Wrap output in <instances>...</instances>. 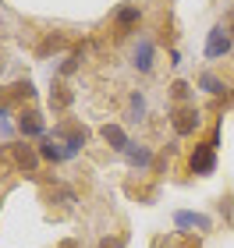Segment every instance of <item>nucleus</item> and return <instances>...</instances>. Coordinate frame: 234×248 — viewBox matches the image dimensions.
Wrapping results in <instances>:
<instances>
[{
  "label": "nucleus",
  "instance_id": "obj_8",
  "mask_svg": "<svg viewBox=\"0 0 234 248\" xmlns=\"http://www.w3.org/2000/svg\"><path fill=\"white\" fill-rule=\"evenodd\" d=\"M174 223H177L181 231H188V227L206 231V227H209V217H199V213H177V217H174Z\"/></svg>",
  "mask_w": 234,
  "mask_h": 248
},
{
  "label": "nucleus",
  "instance_id": "obj_2",
  "mask_svg": "<svg viewBox=\"0 0 234 248\" xmlns=\"http://www.w3.org/2000/svg\"><path fill=\"white\" fill-rule=\"evenodd\" d=\"M53 135L64 139V153H68V156H75L85 145V128H82V124H61V128H53Z\"/></svg>",
  "mask_w": 234,
  "mask_h": 248
},
{
  "label": "nucleus",
  "instance_id": "obj_7",
  "mask_svg": "<svg viewBox=\"0 0 234 248\" xmlns=\"http://www.w3.org/2000/svg\"><path fill=\"white\" fill-rule=\"evenodd\" d=\"M18 131L29 135V139H32V135H43V117L36 114V110H25V114L18 117Z\"/></svg>",
  "mask_w": 234,
  "mask_h": 248
},
{
  "label": "nucleus",
  "instance_id": "obj_6",
  "mask_svg": "<svg viewBox=\"0 0 234 248\" xmlns=\"http://www.w3.org/2000/svg\"><path fill=\"white\" fill-rule=\"evenodd\" d=\"M11 153H15V163H18L25 174H36V170H39V153L32 149V145H15Z\"/></svg>",
  "mask_w": 234,
  "mask_h": 248
},
{
  "label": "nucleus",
  "instance_id": "obj_16",
  "mask_svg": "<svg viewBox=\"0 0 234 248\" xmlns=\"http://www.w3.org/2000/svg\"><path fill=\"white\" fill-rule=\"evenodd\" d=\"M131 117H135V121H142V117H146V99H142L139 93L131 96Z\"/></svg>",
  "mask_w": 234,
  "mask_h": 248
},
{
  "label": "nucleus",
  "instance_id": "obj_10",
  "mask_svg": "<svg viewBox=\"0 0 234 248\" xmlns=\"http://www.w3.org/2000/svg\"><path fill=\"white\" fill-rule=\"evenodd\" d=\"M125 156H128V163H131V167H142V170H146V167L153 163L149 149H142V145H135V142L128 145V153H125Z\"/></svg>",
  "mask_w": 234,
  "mask_h": 248
},
{
  "label": "nucleus",
  "instance_id": "obj_20",
  "mask_svg": "<svg viewBox=\"0 0 234 248\" xmlns=\"http://www.w3.org/2000/svg\"><path fill=\"white\" fill-rule=\"evenodd\" d=\"M64 248H75V241H68V245H64Z\"/></svg>",
  "mask_w": 234,
  "mask_h": 248
},
{
  "label": "nucleus",
  "instance_id": "obj_12",
  "mask_svg": "<svg viewBox=\"0 0 234 248\" xmlns=\"http://www.w3.org/2000/svg\"><path fill=\"white\" fill-rule=\"evenodd\" d=\"M139 18H142L139 7H121V11H117V29H131Z\"/></svg>",
  "mask_w": 234,
  "mask_h": 248
},
{
  "label": "nucleus",
  "instance_id": "obj_15",
  "mask_svg": "<svg viewBox=\"0 0 234 248\" xmlns=\"http://www.w3.org/2000/svg\"><path fill=\"white\" fill-rule=\"evenodd\" d=\"M199 82H203L206 93H224V82H220V78H213V75H203Z\"/></svg>",
  "mask_w": 234,
  "mask_h": 248
},
{
  "label": "nucleus",
  "instance_id": "obj_14",
  "mask_svg": "<svg viewBox=\"0 0 234 248\" xmlns=\"http://www.w3.org/2000/svg\"><path fill=\"white\" fill-rule=\"evenodd\" d=\"M57 50H64V36H50V39L39 43V53H43V57H47V53H57Z\"/></svg>",
  "mask_w": 234,
  "mask_h": 248
},
{
  "label": "nucleus",
  "instance_id": "obj_13",
  "mask_svg": "<svg viewBox=\"0 0 234 248\" xmlns=\"http://www.w3.org/2000/svg\"><path fill=\"white\" fill-rule=\"evenodd\" d=\"M50 103L57 107V110H64V107L71 103V89H68V85H57V93L50 96Z\"/></svg>",
  "mask_w": 234,
  "mask_h": 248
},
{
  "label": "nucleus",
  "instance_id": "obj_11",
  "mask_svg": "<svg viewBox=\"0 0 234 248\" xmlns=\"http://www.w3.org/2000/svg\"><path fill=\"white\" fill-rule=\"evenodd\" d=\"M39 156H43V160H53V163L68 160V153H64V149H57V145H53V139H47V142L39 145Z\"/></svg>",
  "mask_w": 234,
  "mask_h": 248
},
{
  "label": "nucleus",
  "instance_id": "obj_21",
  "mask_svg": "<svg viewBox=\"0 0 234 248\" xmlns=\"http://www.w3.org/2000/svg\"><path fill=\"white\" fill-rule=\"evenodd\" d=\"M231 36H234V29H231Z\"/></svg>",
  "mask_w": 234,
  "mask_h": 248
},
{
  "label": "nucleus",
  "instance_id": "obj_4",
  "mask_svg": "<svg viewBox=\"0 0 234 248\" xmlns=\"http://www.w3.org/2000/svg\"><path fill=\"white\" fill-rule=\"evenodd\" d=\"M227 50H231V32L224 25H217L213 32H209V39H206V57L217 61V57H224Z\"/></svg>",
  "mask_w": 234,
  "mask_h": 248
},
{
  "label": "nucleus",
  "instance_id": "obj_5",
  "mask_svg": "<svg viewBox=\"0 0 234 248\" xmlns=\"http://www.w3.org/2000/svg\"><path fill=\"white\" fill-rule=\"evenodd\" d=\"M99 135H103V142L110 145V149H117V153H128V135H125V128H121V124H103V128H99Z\"/></svg>",
  "mask_w": 234,
  "mask_h": 248
},
{
  "label": "nucleus",
  "instance_id": "obj_17",
  "mask_svg": "<svg viewBox=\"0 0 234 248\" xmlns=\"http://www.w3.org/2000/svg\"><path fill=\"white\" fill-rule=\"evenodd\" d=\"M78 61H82V50H78V53H71V57L64 61V67H61V75H71L75 67H78Z\"/></svg>",
  "mask_w": 234,
  "mask_h": 248
},
{
  "label": "nucleus",
  "instance_id": "obj_19",
  "mask_svg": "<svg viewBox=\"0 0 234 248\" xmlns=\"http://www.w3.org/2000/svg\"><path fill=\"white\" fill-rule=\"evenodd\" d=\"M171 89H174V99H185V96H188V85H185V82H174Z\"/></svg>",
  "mask_w": 234,
  "mask_h": 248
},
{
  "label": "nucleus",
  "instance_id": "obj_3",
  "mask_svg": "<svg viewBox=\"0 0 234 248\" xmlns=\"http://www.w3.org/2000/svg\"><path fill=\"white\" fill-rule=\"evenodd\" d=\"M171 124H174V131H177V135H192V131L199 128V110H195V107H188V103H185V107H177L174 114H171Z\"/></svg>",
  "mask_w": 234,
  "mask_h": 248
},
{
  "label": "nucleus",
  "instance_id": "obj_1",
  "mask_svg": "<svg viewBox=\"0 0 234 248\" xmlns=\"http://www.w3.org/2000/svg\"><path fill=\"white\" fill-rule=\"evenodd\" d=\"M213 167H217V145L213 142L195 145V153H192V174L206 177V174H213Z\"/></svg>",
  "mask_w": 234,
  "mask_h": 248
},
{
  "label": "nucleus",
  "instance_id": "obj_9",
  "mask_svg": "<svg viewBox=\"0 0 234 248\" xmlns=\"http://www.w3.org/2000/svg\"><path fill=\"white\" fill-rule=\"evenodd\" d=\"M131 64H135L139 71H149V67H153V43H149V39H142V43H139L135 61H131Z\"/></svg>",
  "mask_w": 234,
  "mask_h": 248
},
{
  "label": "nucleus",
  "instance_id": "obj_18",
  "mask_svg": "<svg viewBox=\"0 0 234 248\" xmlns=\"http://www.w3.org/2000/svg\"><path fill=\"white\" fill-rule=\"evenodd\" d=\"M15 93H18V96H36V89H32V82H18Z\"/></svg>",
  "mask_w": 234,
  "mask_h": 248
}]
</instances>
